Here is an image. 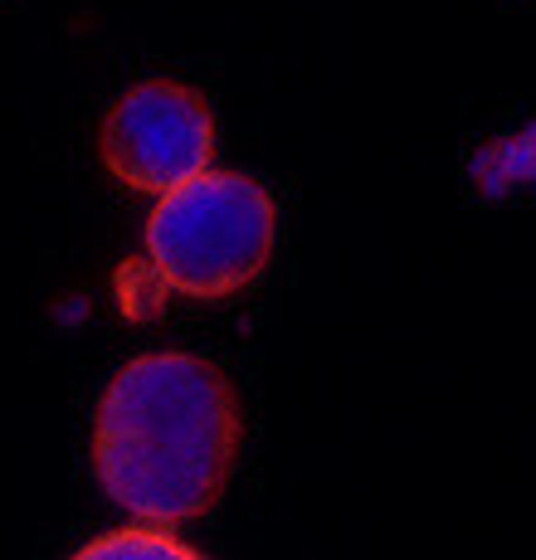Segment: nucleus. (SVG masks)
<instances>
[{"label": "nucleus", "instance_id": "obj_1", "mask_svg": "<svg viewBox=\"0 0 536 560\" xmlns=\"http://www.w3.org/2000/svg\"><path fill=\"white\" fill-rule=\"evenodd\" d=\"M240 454V395L186 351L137 357L103 390L93 468L103 492L147 526L210 512Z\"/></svg>", "mask_w": 536, "mask_h": 560}, {"label": "nucleus", "instance_id": "obj_2", "mask_svg": "<svg viewBox=\"0 0 536 560\" xmlns=\"http://www.w3.org/2000/svg\"><path fill=\"white\" fill-rule=\"evenodd\" d=\"M273 249V200L259 180L200 171L171 186L147 220L152 268L176 293L224 298L259 278Z\"/></svg>", "mask_w": 536, "mask_h": 560}, {"label": "nucleus", "instance_id": "obj_3", "mask_svg": "<svg viewBox=\"0 0 536 560\" xmlns=\"http://www.w3.org/2000/svg\"><path fill=\"white\" fill-rule=\"evenodd\" d=\"M103 161L117 180L147 196H166L171 186L200 176L214 152L210 107L180 83H137L103 122Z\"/></svg>", "mask_w": 536, "mask_h": 560}, {"label": "nucleus", "instance_id": "obj_4", "mask_svg": "<svg viewBox=\"0 0 536 560\" xmlns=\"http://www.w3.org/2000/svg\"><path fill=\"white\" fill-rule=\"evenodd\" d=\"M83 556H176V560H190L186 546L171 541L166 532H117V536H103V541L83 546Z\"/></svg>", "mask_w": 536, "mask_h": 560}]
</instances>
